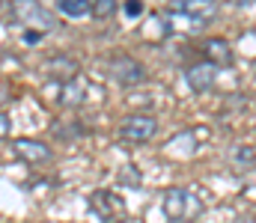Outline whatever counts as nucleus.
I'll return each mask as SVG.
<instances>
[{
  "instance_id": "1",
  "label": "nucleus",
  "mask_w": 256,
  "mask_h": 223,
  "mask_svg": "<svg viewBox=\"0 0 256 223\" xmlns=\"http://www.w3.org/2000/svg\"><path fill=\"white\" fill-rule=\"evenodd\" d=\"M161 212L170 223H188L202 215V200L188 188H170L161 197Z\"/></svg>"
},
{
  "instance_id": "2",
  "label": "nucleus",
  "mask_w": 256,
  "mask_h": 223,
  "mask_svg": "<svg viewBox=\"0 0 256 223\" xmlns=\"http://www.w3.org/2000/svg\"><path fill=\"white\" fill-rule=\"evenodd\" d=\"M86 206H90V215L98 218V223H126L128 218L126 203L114 191H92Z\"/></svg>"
},
{
  "instance_id": "3",
  "label": "nucleus",
  "mask_w": 256,
  "mask_h": 223,
  "mask_svg": "<svg viewBox=\"0 0 256 223\" xmlns=\"http://www.w3.org/2000/svg\"><path fill=\"white\" fill-rule=\"evenodd\" d=\"M9 6H12V18H15L18 24L30 27V30L45 33V30H51V27H54L51 12H48L39 0H12Z\"/></svg>"
},
{
  "instance_id": "4",
  "label": "nucleus",
  "mask_w": 256,
  "mask_h": 223,
  "mask_svg": "<svg viewBox=\"0 0 256 223\" xmlns=\"http://www.w3.org/2000/svg\"><path fill=\"white\" fill-rule=\"evenodd\" d=\"M108 74L110 80H116L120 86H137L146 80V69L131 57V54H114L108 60Z\"/></svg>"
},
{
  "instance_id": "5",
  "label": "nucleus",
  "mask_w": 256,
  "mask_h": 223,
  "mask_svg": "<svg viewBox=\"0 0 256 223\" xmlns=\"http://www.w3.org/2000/svg\"><path fill=\"white\" fill-rule=\"evenodd\" d=\"M155 134H158V119L155 116L134 113V116H126L120 122V137L128 140V143H149Z\"/></svg>"
},
{
  "instance_id": "6",
  "label": "nucleus",
  "mask_w": 256,
  "mask_h": 223,
  "mask_svg": "<svg viewBox=\"0 0 256 223\" xmlns=\"http://www.w3.org/2000/svg\"><path fill=\"white\" fill-rule=\"evenodd\" d=\"M176 12L194 18L196 24H212L220 12L218 0H176Z\"/></svg>"
},
{
  "instance_id": "7",
  "label": "nucleus",
  "mask_w": 256,
  "mask_h": 223,
  "mask_svg": "<svg viewBox=\"0 0 256 223\" xmlns=\"http://www.w3.org/2000/svg\"><path fill=\"white\" fill-rule=\"evenodd\" d=\"M185 80H188V86H191L194 92H208V89H214V83H218V66L214 63H194L185 69Z\"/></svg>"
},
{
  "instance_id": "8",
  "label": "nucleus",
  "mask_w": 256,
  "mask_h": 223,
  "mask_svg": "<svg viewBox=\"0 0 256 223\" xmlns=\"http://www.w3.org/2000/svg\"><path fill=\"white\" fill-rule=\"evenodd\" d=\"M12 152H15L21 161H27V164H45V161L51 158V146H48V143L30 140V137H18V140L12 143Z\"/></svg>"
},
{
  "instance_id": "9",
  "label": "nucleus",
  "mask_w": 256,
  "mask_h": 223,
  "mask_svg": "<svg viewBox=\"0 0 256 223\" xmlns=\"http://www.w3.org/2000/svg\"><path fill=\"white\" fill-rule=\"evenodd\" d=\"M206 54H208V63H214L218 69H226V66L236 63V54H232L226 39H208L206 42Z\"/></svg>"
},
{
  "instance_id": "10",
  "label": "nucleus",
  "mask_w": 256,
  "mask_h": 223,
  "mask_svg": "<svg viewBox=\"0 0 256 223\" xmlns=\"http://www.w3.org/2000/svg\"><path fill=\"white\" fill-rule=\"evenodd\" d=\"M57 9L66 18H84L92 12V0H57Z\"/></svg>"
},
{
  "instance_id": "11",
  "label": "nucleus",
  "mask_w": 256,
  "mask_h": 223,
  "mask_svg": "<svg viewBox=\"0 0 256 223\" xmlns=\"http://www.w3.org/2000/svg\"><path fill=\"white\" fill-rule=\"evenodd\" d=\"M80 95H84V80L74 74V77H68L63 80V92H60V101H63L66 107H72V104H78L80 101Z\"/></svg>"
},
{
  "instance_id": "12",
  "label": "nucleus",
  "mask_w": 256,
  "mask_h": 223,
  "mask_svg": "<svg viewBox=\"0 0 256 223\" xmlns=\"http://www.w3.org/2000/svg\"><path fill=\"white\" fill-rule=\"evenodd\" d=\"M120 9V0H92V15L96 18H114Z\"/></svg>"
},
{
  "instance_id": "13",
  "label": "nucleus",
  "mask_w": 256,
  "mask_h": 223,
  "mask_svg": "<svg viewBox=\"0 0 256 223\" xmlns=\"http://www.w3.org/2000/svg\"><path fill=\"white\" fill-rule=\"evenodd\" d=\"M140 6H143V3H140V0H126V15H131V18H137V15H140V12H143V9H140Z\"/></svg>"
},
{
  "instance_id": "14",
  "label": "nucleus",
  "mask_w": 256,
  "mask_h": 223,
  "mask_svg": "<svg viewBox=\"0 0 256 223\" xmlns=\"http://www.w3.org/2000/svg\"><path fill=\"white\" fill-rule=\"evenodd\" d=\"M9 125H12V122H9V116L0 110V137H6V134H9Z\"/></svg>"
},
{
  "instance_id": "15",
  "label": "nucleus",
  "mask_w": 256,
  "mask_h": 223,
  "mask_svg": "<svg viewBox=\"0 0 256 223\" xmlns=\"http://www.w3.org/2000/svg\"><path fill=\"white\" fill-rule=\"evenodd\" d=\"M0 101H3V92H0Z\"/></svg>"
}]
</instances>
